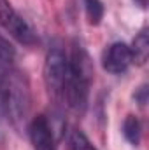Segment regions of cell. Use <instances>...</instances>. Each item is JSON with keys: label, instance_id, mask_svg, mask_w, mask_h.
Returning <instances> with one entry per match:
<instances>
[{"label": "cell", "instance_id": "1", "mask_svg": "<svg viewBox=\"0 0 149 150\" xmlns=\"http://www.w3.org/2000/svg\"><path fill=\"white\" fill-rule=\"evenodd\" d=\"M69 58L67 84L63 93V103L75 112H82L88 103L90 86L93 80V63L90 54L81 44H74Z\"/></svg>", "mask_w": 149, "mask_h": 150}, {"label": "cell", "instance_id": "2", "mask_svg": "<svg viewBox=\"0 0 149 150\" xmlns=\"http://www.w3.org/2000/svg\"><path fill=\"white\" fill-rule=\"evenodd\" d=\"M0 105L14 126L27 120L30 112V87L25 74L14 65L0 67Z\"/></svg>", "mask_w": 149, "mask_h": 150}, {"label": "cell", "instance_id": "3", "mask_svg": "<svg viewBox=\"0 0 149 150\" xmlns=\"http://www.w3.org/2000/svg\"><path fill=\"white\" fill-rule=\"evenodd\" d=\"M67 68H69V58L65 51L60 45H54L46 54L44 63V82L49 91V94L56 101H63L65 84H67Z\"/></svg>", "mask_w": 149, "mask_h": 150}, {"label": "cell", "instance_id": "4", "mask_svg": "<svg viewBox=\"0 0 149 150\" xmlns=\"http://www.w3.org/2000/svg\"><path fill=\"white\" fill-rule=\"evenodd\" d=\"M0 25L11 37L23 45H34L37 42L32 26L19 16L9 0H0Z\"/></svg>", "mask_w": 149, "mask_h": 150}, {"label": "cell", "instance_id": "5", "mask_svg": "<svg viewBox=\"0 0 149 150\" xmlns=\"http://www.w3.org/2000/svg\"><path fill=\"white\" fill-rule=\"evenodd\" d=\"M132 65V52L125 42H114L104 54V68L109 74H125Z\"/></svg>", "mask_w": 149, "mask_h": 150}, {"label": "cell", "instance_id": "6", "mask_svg": "<svg viewBox=\"0 0 149 150\" xmlns=\"http://www.w3.org/2000/svg\"><path fill=\"white\" fill-rule=\"evenodd\" d=\"M30 142L35 150H56L51 126L44 115H37L28 126Z\"/></svg>", "mask_w": 149, "mask_h": 150}, {"label": "cell", "instance_id": "7", "mask_svg": "<svg viewBox=\"0 0 149 150\" xmlns=\"http://www.w3.org/2000/svg\"><path fill=\"white\" fill-rule=\"evenodd\" d=\"M132 52V61H135L137 65H144L148 61V54H149V37H148V30H140L139 35L133 38V44L130 47Z\"/></svg>", "mask_w": 149, "mask_h": 150}, {"label": "cell", "instance_id": "8", "mask_svg": "<svg viewBox=\"0 0 149 150\" xmlns=\"http://www.w3.org/2000/svg\"><path fill=\"white\" fill-rule=\"evenodd\" d=\"M123 134L125 138L132 143V145H139L140 142V136H142V127H140V122L135 115H128L123 122Z\"/></svg>", "mask_w": 149, "mask_h": 150}, {"label": "cell", "instance_id": "9", "mask_svg": "<svg viewBox=\"0 0 149 150\" xmlns=\"http://www.w3.org/2000/svg\"><path fill=\"white\" fill-rule=\"evenodd\" d=\"M84 2V11L90 25H98L104 18V4L100 0H82Z\"/></svg>", "mask_w": 149, "mask_h": 150}, {"label": "cell", "instance_id": "10", "mask_svg": "<svg viewBox=\"0 0 149 150\" xmlns=\"http://www.w3.org/2000/svg\"><path fill=\"white\" fill-rule=\"evenodd\" d=\"M69 145L70 150H97L95 145L88 140V136L81 131V129H74L69 136Z\"/></svg>", "mask_w": 149, "mask_h": 150}, {"label": "cell", "instance_id": "11", "mask_svg": "<svg viewBox=\"0 0 149 150\" xmlns=\"http://www.w3.org/2000/svg\"><path fill=\"white\" fill-rule=\"evenodd\" d=\"M14 58H16V51H14V47L9 44L7 38L0 37V67L14 65Z\"/></svg>", "mask_w": 149, "mask_h": 150}, {"label": "cell", "instance_id": "12", "mask_svg": "<svg viewBox=\"0 0 149 150\" xmlns=\"http://www.w3.org/2000/svg\"><path fill=\"white\" fill-rule=\"evenodd\" d=\"M4 108H2V105H0V145L5 142V129H4Z\"/></svg>", "mask_w": 149, "mask_h": 150}, {"label": "cell", "instance_id": "13", "mask_svg": "<svg viewBox=\"0 0 149 150\" xmlns=\"http://www.w3.org/2000/svg\"><path fill=\"white\" fill-rule=\"evenodd\" d=\"M137 2H139V4H140L142 7H146V0H137Z\"/></svg>", "mask_w": 149, "mask_h": 150}]
</instances>
